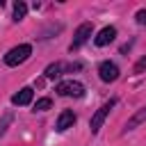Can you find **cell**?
<instances>
[{
  "instance_id": "3",
  "label": "cell",
  "mask_w": 146,
  "mask_h": 146,
  "mask_svg": "<svg viewBox=\"0 0 146 146\" xmlns=\"http://www.w3.org/2000/svg\"><path fill=\"white\" fill-rule=\"evenodd\" d=\"M59 96H73V98H82L84 96V84L82 82H78V80H64V82H59L57 84V89H55Z\"/></svg>"
},
{
  "instance_id": "4",
  "label": "cell",
  "mask_w": 146,
  "mask_h": 146,
  "mask_svg": "<svg viewBox=\"0 0 146 146\" xmlns=\"http://www.w3.org/2000/svg\"><path fill=\"white\" fill-rule=\"evenodd\" d=\"M91 32H94V25H91V23H82V25L75 30V34H73V41H71L68 50L73 52V50H78L82 43H87V41L91 39Z\"/></svg>"
},
{
  "instance_id": "6",
  "label": "cell",
  "mask_w": 146,
  "mask_h": 146,
  "mask_svg": "<svg viewBox=\"0 0 146 146\" xmlns=\"http://www.w3.org/2000/svg\"><path fill=\"white\" fill-rule=\"evenodd\" d=\"M73 123H75V114H73V110H64V112L57 116L55 130H57V132H64V130L73 128Z\"/></svg>"
},
{
  "instance_id": "15",
  "label": "cell",
  "mask_w": 146,
  "mask_h": 146,
  "mask_svg": "<svg viewBox=\"0 0 146 146\" xmlns=\"http://www.w3.org/2000/svg\"><path fill=\"white\" fill-rule=\"evenodd\" d=\"M135 21H137L139 25H144V27H146V9H139V11L135 14Z\"/></svg>"
},
{
  "instance_id": "10",
  "label": "cell",
  "mask_w": 146,
  "mask_h": 146,
  "mask_svg": "<svg viewBox=\"0 0 146 146\" xmlns=\"http://www.w3.org/2000/svg\"><path fill=\"white\" fill-rule=\"evenodd\" d=\"M43 75H46L48 80H55V78H59V75H62V64H59V62H55V64H50V66H46V71H43Z\"/></svg>"
},
{
  "instance_id": "7",
  "label": "cell",
  "mask_w": 146,
  "mask_h": 146,
  "mask_svg": "<svg viewBox=\"0 0 146 146\" xmlns=\"http://www.w3.org/2000/svg\"><path fill=\"white\" fill-rule=\"evenodd\" d=\"M116 39V27H112V25H107V27H103L98 34H96V39H94V43L96 46H107V43H112Z\"/></svg>"
},
{
  "instance_id": "2",
  "label": "cell",
  "mask_w": 146,
  "mask_h": 146,
  "mask_svg": "<svg viewBox=\"0 0 146 146\" xmlns=\"http://www.w3.org/2000/svg\"><path fill=\"white\" fill-rule=\"evenodd\" d=\"M114 105H116V98H110L107 103H103V105L96 110V114H94V116H91V121H89V128H91V132H94V135L103 128V121L107 119V114H110V110H112Z\"/></svg>"
},
{
  "instance_id": "8",
  "label": "cell",
  "mask_w": 146,
  "mask_h": 146,
  "mask_svg": "<svg viewBox=\"0 0 146 146\" xmlns=\"http://www.w3.org/2000/svg\"><path fill=\"white\" fill-rule=\"evenodd\" d=\"M146 121V107H141V110H137L128 121H125V128H123V132H130V130H135L137 125H141Z\"/></svg>"
},
{
  "instance_id": "5",
  "label": "cell",
  "mask_w": 146,
  "mask_h": 146,
  "mask_svg": "<svg viewBox=\"0 0 146 146\" xmlns=\"http://www.w3.org/2000/svg\"><path fill=\"white\" fill-rule=\"evenodd\" d=\"M98 75H100L103 82H114V80L119 78V66H116L114 62H100Z\"/></svg>"
},
{
  "instance_id": "11",
  "label": "cell",
  "mask_w": 146,
  "mask_h": 146,
  "mask_svg": "<svg viewBox=\"0 0 146 146\" xmlns=\"http://www.w3.org/2000/svg\"><path fill=\"white\" fill-rule=\"evenodd\" d=\"M25 14H27V5H25V2H16V5H14V21H16V23L23 21Z\"/></svg>"
},
{
  "instance_id": "13",
  "label": "cell",
  "mask_w": 146,
  "mask_h": 146,
  "mask_svg": "<svg viewBox=\"0 0 146 146\" xmlns=\"http://www.w3.org/2000/svg\"><path fill=\"white\" fill-rule=\"evenodd\" d=\"M11 119H14V116H11V112H9V114H5V116H2V121H0V137H2V135H5V132H7V125H9V123H11Z\"/></svg>"
},
{
  "instance_id": "9",
  "label": "cell",
  "mask_w": 146,
  "mask_h": 146,
  "mask_svg": "<svg viewBox=\"0 0 146 146\" xmlns=\"http://www.w3.org/2000/svg\"><path fill=\"white\" fill-rule=\"evenodd\" d=\"M32 96H34V91H32L30 87H23L18 94L11 96V103H14V105H30V103H32Z\"/></svg>"
},
{
  "instance_id": "12",
  "label": "cell",
  "mask_w": 146,
  "mask_h": 146,
  "mask_svg": "<svg viewBox=\"0 0 146 146\" xmlns=\"http://www.w3.org/2000/svg\"><path fill=\"white\" fill-rule=\"evenodd\" d=\"M50 107H52V100H50V98H41V100H36L34 112H46V110H50Z\"/></svg>"
},
{
  "instance_id": "1",
  "label": "cell",
  "mask_w": 146,
  "mask_h": 146,
  "mask_svg": "<svg viewBox=\"0 0 146 146\" xmlns=\"http://www.w3.org/2000/svg\"><path fill=\"white\" fill-rule=\"evenodd\" d=\"M30 55H32V46H30V43H21V46L11 48V50L5 55V64H7V66H18V64H23Z\"/></svg>"
},
{
  "instance_id": "14",
  "label": "cell",
  "mask_w": 146,
  "mask_h": 146,
  "mask_svg": "<svg viewBox=\"0 0 146 146\" xmlns=\"http://www.w3.org/2000/svg\"><path fill=\"white\" fill-rule=\"evenodd\" d=\"M146 71V57H141L137 64H135V68H132V73H144Z\"/></svg>"
}]
</instances>
